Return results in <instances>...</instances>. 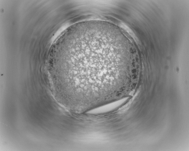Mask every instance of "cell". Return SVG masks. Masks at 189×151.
<instances>
[{"instance_id":"obj_1","label":"cell","mask_w":189,"mask_h":151,"mask_svg":"<svg viewBox=\"0 0 189 151\" xmlns=\"http://www.w3.org/2000/svg\"><path fill=\"white\" fill-rule=\"evenodd\" d=\"M116 32L91 25L73 28L60 42L54 80L66 98L99 102L109 98L113 85L128 80Z\"/></svg>"}]
</instances>
